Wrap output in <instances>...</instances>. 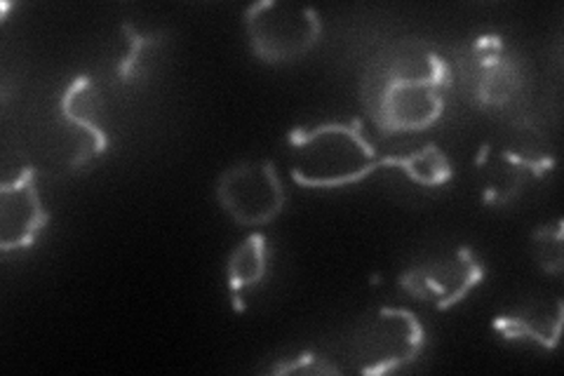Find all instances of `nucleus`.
Here are the masks:
<instances>
[{
  "label": "nucleus",
  "mask_w": 564,
  "mask_h": 376,
  "mask_svg": "<svg viewBox=\"0 0 564 376\" xmlns=\"http://www.w3.org/2000/svg\"><path fill=\"white\" fill-rule=\"evenodd\" d=\"M452 83V68L426 41L402 39L369 64L362 104L383 135L423 132L443 118Z\"/></svg>",
  "instance_id": "obj_1"
},
{
  "label": "nucleus",
  "mask_w": 564,
  "mask_h": 376,
  "mask_svg": "<svg viewBox=\"0 0 564 376\" xmlns=\"http://www.w3.org/2000/svg\"><path fill=\"white\" fill-rule=\"evenodd\" d=\"M290 174L304 189H346L381 170H398L400 155H381L360 120L317 122L288 137Z\"/></svg>",
  "instance_id": "obj_2"
},
{
  "label": "nucleus",
  "mask_w": 564,
  "mask_h": 376,
  "mask_svg": "<svg viewBox=\"0 0 564 376\" xmlns=\"http://www.w3.org/2000/svg\"><path fill=\"white\" fill-rule=\"evenodd\" d=\"M426 330L410 309L383 307L356 322L341 346L344 374H388L416 363Z\"/></svg>",
  "instance_id": "obj_3"
},
{
  "label": "nucleus",
  "mask_w": 564,
  "mask_h": 376,
  "mask_svg": "<svg viewBox=\"0 0 564 376\" xmlns=\"http://www.w3.org/2000/svg\"><path fill=\"white\" fill-rule=\"evenodd\" d=\"M456 76L480 109H508L524 93V68L499 33L475 35L454 57Z\"/></svg>",
  "instance_id": "obj_4"
},
{
  "label": "nucleus",
  "mask_w": 564,
  "mask_h": 376,
  "mask_svg": "<svg viewBox=\"0 0 564 376\" xmlns=\"http://www.w3.org/2000/svg\"><path fill=\"white\" fill-rule=\"evenodd\" d=\"M245 33L254 55L267 64H288L323 39V20L313 8L290 0H261L245 10Z\"/></svg>",
  "instance_id": "obj_5"
},
{
  "label": "nucleus",
  "mask_w": 564,
  "mask_h": 376,
  "mask_svg": "<svg viewBox=\"0 0 564 376\" xmlns=\"http://www.w3.org/2000/svg\"><path fill=\"white\" fill-rule=\"evenodd\" d=\"M215 195L238 226H267L288 207V189L273 160H242L224 170Z\"/></svg>",
  "instance_id": "obj_6"
},
{
  "label": "nucleus",
  "mask_w": 564,
  "mask_h": 376,
  "mask_svg": "<svg viewBox=\"0 0 564 376\" xmlns=\"http://www.w3.org/2000/svg\"><path fill=\"white\" fill-rule=\"evenodd\" d=\"M485 280V264L470 247H456L423 259L400 273V288L410 297L447 311L462 303Z\"/></svg>",
  "instance_id": "obj_7"
},
{
  "label": "nucleus",
  "mask_w": 564,
  "mask_h": 376,
  "mask_svg": "<svg viewBox=\"0 0 564 376\" xmlns=\"http://www.w3.org/2000/svg\"><path fill=\"white\" fill-rule=\"evenodd\" d=\"M104 104L93 76L78 74L59 97V128L66 141V163L78 172L109 149V135L104 128Z\"/></svg>",
  "instance_id": "obj_8"
},
{
  "label": "nucleus",
  "mask_w": 564,
  "mask_h": 376,
  "mask_svg": "<svg viewBox=\"0 0 564 376\" xmlns=\"http://www.w3.org/2000/svg\"><path fill=\"white\" fill-rule=\"evenodd\" d=\"M555 165L551 155L527 151L506 141H487L475 155V179L489 207H506L527 189L529 182L549 174Z\"/></svg>",
  "instance_id": "obj_9"
},
{
  "label": "nucleus",
  "mask_w": 564,
  "mask_h": 376,
  "mask_svg": "<svg viewBox=\"0 0 564 376\" xmlns=\"http://www.w3.org/2000/svg\"><path fill=\"white\" fill-rule=\"evenodd\" d=\"M50 222L39 176L31 165H24L0 186V249L22 253L35 245Z\"/></svg>",
  "instance_id": "obj_10"
},
{
  "label": "nucleus",
  "mask_w": 564,
  "mask_h": 376,
  "mask_svg": "<svg viewBox=\"0 0 564 376\" xmlns=\"http://www.w3.org/2000/svg\"><path fill=\"white\" fill-rule=\"evenodd\" d=\"M564 320V303L555 301H529L518 311H510L494 318L497 330L506 342H532L545 351H553L560 344Z\"/></svg>",
  "instance_id": "obj_11"
},
{
  "label": "nucleus",
  "mask_w": 564,
  "mask_h": 376,
  "mask_svg": "<svg viewBox=\"0 0 564 376\" xmlns=\"http://www.w3.org/2000/svg\"><path fill=\"white\" fill-rule=\"evenodd\" d=\"M271 247L269 238L263 233H250L236 249L228 255L226 261V282L231 292L236 311H242V297L257 290L259 284L269 276Z\"/></svg>",
  "instance_id": "obj_12"
},
{
  "label": "nucleus",
  "mask_w": 564,
  "mask_h": 376,
  "mask_svg": "<svg viewBox=\"0 0 564 376\" xmlns=\"http://www.w3.org/2000/svg\"><path fill=\"white\" fill-rule=\"evenodd\" d=\"M126 50L116 64V80L122 85H134L149 78L163 60L167 35L163 31H139L132 24H122Z\"/></svg>",
  "instance_id": "obj_13"
},
{
  "label": "nucleus",
  "mask_w": 564,
  "mask_h": 376,
  "mask_svg": "<svg viewBox=\"0 0 564 376\" xmlns=\"http://www.w3.org/2000/svg\"><path fill=\"white\" fill-rule=\"evenodd\" d=\"M398 172H402L410 182L423 186V189H437L445 186L454 176V168L449 158L437 144H426L412 153L400 155Z\"/></svg>",
  "instance_id": "obj_14"
},
{
  "label": "nucleus",
  "mask_w": 564,
  "mask_h": 376,
  "mask_svg": "<svg viewBox=\"0 0 564 376\" xmlns=\"http://www.w3.org/2000/svg\"><path fill=\"white\" fill-rule=\"evenodd\" d=\"M564 230L562 219L543 224L532 233V255L543 273L560 276L564 271Z\"/></svg>",
  "instance_id": "obj_15"
},
{
  "label": "nucleus",
  "mask_w": 564,
  "mask_h": 376,
  "mask_svg": "<svg viewBox=\"0 0 564 376\" xmlns=\"http://www.w3.org/2000/svg\"><path fill=\"white\" fill-rule=\"evenodd\" d=\"M269 374H311V376H321V374H344L337 363H332L329 357L315 355L311 351L299 353L294 357H285L278 365L267 367Z\"/></svg>",
  "instance_id": "obj_16"
}]
</instances>
